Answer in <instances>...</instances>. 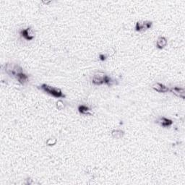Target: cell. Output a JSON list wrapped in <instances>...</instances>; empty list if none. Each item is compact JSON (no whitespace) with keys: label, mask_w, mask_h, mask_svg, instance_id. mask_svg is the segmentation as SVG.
Returning a JSON list of instances; mask_svg holds the SVG:
<instances>
[{"label":"cell","mask_w":185,"mask_h":185,"mask_svg":"<svg viewBox=\"0 0 185 185\" xmlns=\"http://www.w3.org/2000/svg\"><path fill=\"white\" fill-rule=\"evenodd\" d=\"M153 25V23L151 21H143V22H137L135 25V30L137 32L145 31L148 29H150Z\"/></svg>","instance_id":"cell-2"},{"label":"cell","mask_w":185,"mask_h":185,"mask_svg":"<svg viewBox=\"0 0 185 185\" xmlns=\"http://www.w3.org/2000/svg\"><path fill=\"white\" fill-rule=\"evenodd\" d=\"M55 140L54 138L49 139V140L46 141V144L48 145H54L56 144V141H54V142H53V140Z\"/></svg>","instance_id":"cell-13"},{"label":"cell","mask_w":185,"mask_h":185,"mask_svg":"<svg viewBox=\"0 0 185 185\" xmlns=\"http://www.w3.org/2000/svg\"><path fill=\"white\" fill-rule=\"evenodd\" d=\"M40 88L42 91H44L47 94L54 97V98H65V95L63 94L62 91L59 88L52 87V86L47 85V84H42Z\"/></svg>","instance_id":"cell-1"},{"label":"cell","mask_w":185,"mask_h":185,"mask_svg":"<svg viewBox=\"0 0 185 185\" xmlns=\"http://www.w3.org/2000/svg\"><path fill=\"white\" fill-rule=\"evenodd\" d=\"M99 59L101 62H104L106 59V56L105 54H100L99 55Z\"/></svg>","instance_id":"cell-15"},{"label":"cell","mask_w":185,"mask_h":185,"mask_svg":"<svg viewBox=\"0 0 185 185\" xmlns=\"http://www.w3.org/2000/svg\"><path fill=\"white\" fill-rule=\"evenodd\" d=\"M168 41L164 36H161L158 38V41L156 42V47L158 49H163L167 46Z\"/></svg>","instance_id":"cell-8"},{"label":"cell","mask_w":185,"mask_h":185,"mask_svg":"<svg viewBox=\"0 0 185 185\" xmlns=\"http://www.w3.org/2000/svg\"><path fill=\"white\" fill-rule=\"evenodd\" d=\"M104 84H106V85H107L109 86H111L113 84L112 79H111V78L108 75H104Z\"/></svg>","instance_id":"cell-12"},{"label":"cell","mask_w":185,"mask_h":185,"mask_svg":"<svg viewBox=\"0 0 185 185\" xmlns=\"http://www.w3.org/2000/svg\"><path fill=\"white\" fill-rule=\"evenodd\" d=\"M159 124H160L161 126H162L163 127L167 128L171 127L173 124V122L172 120H169V119L166 118V117H162V118L160 119L159 120Z\"/></svg>","instance_id":"cell-9"},{"label":"cell","mask_w":185,"mask_h":185,"mask_svg":"<svg viewBox=\"0 0 185 185\" xmlns=\"http://www.w3.org/2000/svg\"><path fill=\"white\" fill-rule=\"evenodd\" d=\"M78 111H79L80 113L84 115H91V113H90L91 110H90L89 107L85 105L79 106V107H78Z\"/></svg>","instance_id":"cell-10"},{"label":"cell","mask_w":185,"mask_h":185,"mask_svg":"<svg viewBox=\"0 0 185 185\" xmlns=\"http://www.w3.org/2000/svg\"><path fill=\"white\" fill-rule=\"evenodd\" d=\"M169 91H171L173 94H174L175 96L179 97V98H182V99H184L185 91L184 88H179V87H174L172 88L171 90H169Z\"/></svg>","instance_id":"cell-6"},{"label":"cell","mask_w":185,"mask_h":185,"mask_svg":"<svg viewBox=\"0 0 185 185\" xmlns=\"http://www.w3.org/2000/svg\"><path fill=\"white\" fill-rule=\"evenodd\" d=\"M56 107H57L58 109H62L64 108L63 103L61 101V100H59L58 102H56Z\"/></svg>","instance_id":"cell-14"},{"label":"cell","mask_w":185,"mask_h":185,"mask_svg":"<svg viewBox=\"0 0 185 185\" xmlns=\"http://www.w3.org/2000/svg\"><path fill=\"white\" fill-rule=\"evenodd\" d=\"M20 33H21L22 37L25 38L27 41H32L35 38L34 33L32 29H31V27H27V28L23 29V30H21Z\"/></svg>","instance_id":"cell-3"},{"label":"cell","mask_w":185,"mask_h":185,"mask_svg":"<svg viewBox=\"0 0 185 185\" xmlns=\"http://www.w3.org/2000/svg\"><path fill=\"white\" fill-rule=\"evenodd\" d=\"M153 89L158 93H165L169 91V88L166 87L164 84L160 83V82H156L153 85Z\"/></svg>","instance_id":"cell-4"},{"label":"cell","mask_w":185,"mask_h":185,"mask_svg":"<svg viewBox=\"0 0 185 185\" xmlns=\"http://www.w3.org/2000/svg\"><path fill=\"white\" fill-rule=\"evenodd\" d=\"M104 75L102 74H98L96 75L93 76V79H92V82L93 85H101L104 84Z\"/></svg>","instance_id":"cell-7"},{"label":"cell","mask_w":185,"mask_h":185,"mask_svg":"<svg viewBox=\"0 0 185 185\" xmlns=\"http://www.w3.org/2000/svg\"><path fill=\"white\" fill-rule=\"evenodd\" d=\"M124 131L121 130V129H113V130L111 132V135L113 138L116 139H120L122 138V137L124 136Z\"/></svg>","instance_id":"cell-11"},{"label":"cell","mask_w":185,"mask_h":185,"mask_svg":"<svg viewBox=\"0 0 185 185\" xmlns=\"http://www.w3.org/2000/svg\"><path fill=\"white\" fill-rule=\"evenodd\" d=\"M14 78L17 79L18 82L22 84V85H24L25 82H27V80H28V76L25 73L23 72V71L18 72Z\"/></svg>","instance_id":"cell-5"}]
</instances>
